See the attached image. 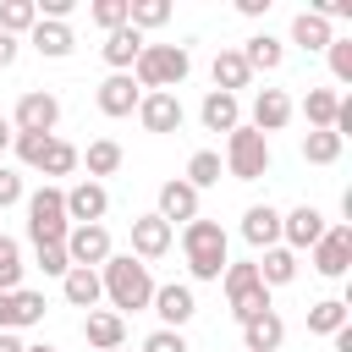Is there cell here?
<instances>
[{
    "label": "cell",
    "instance_id": "5bb4252c",
    "mask_svg": "<svg viewBox=\"0 0 352 352\" xmlns=\"http://www.w3.org/2000/svg\"><path fill=\"white\" fill-rule=\"evenodd\" d=\"M170 242H176V231L160 214H138L132 220V258H165Z\"/></svg>",
    "mask_w": 352,
    "mask_h": 352
},
{
    "label": "cell",
    "instance_id": "7c38bea8",
    "mask_svg": "<svg viewBox=\"0 0 352 352\" xmlns=\"http://www.w3.org/2000/svg\"><path fill=\"white\" fill-rule=\"evenodd\" d=\"M148 308L165 319V330H182V324L198 314V297H192V286L170 280V286H154V302H148Z\"/></svg>",
    "mask_w": 352,
    "mask_h": 352
},
{
    "label": "cell",
    "instance_id": "60d3db41",
    "mask_svg": "<svg viewBox=\"0 0 352 352\" xmlns=\"http://www.w3.org/2000/svg\"><path fill=\"white\" fill-rule=\"evenodd\" d=\"M44 143H50V138H38V132H16V138H11L16 160H22V165H33V170H38V160H44Z\"/></svg>",
    "mask_w": 352,
    "mask_h": 352
},
{
    "label": "cell",
    "instance_id": "f6af8a7d",
    "mask_svg": "<svg viewBox=\"0 0 352 352\" xmlns=\"http://www.w3.org/2000/svg\"><path fill=\"white\" fill-rule=\"evenodd\" d=\"M11 60H16V38H11V33H0V72H6Z\"/></svg>",
    "mask_w": 352,
    "mask_h": 352
},
{
    "label": "cell",
    "instance_id": "9a60e30c",
    "mask_svg": "<svg viewBox=\"0 0 352 352\" xmlns=\"http://www.w3.org/2000/svg\"><path fill=\"white\" fill-rule=\"evenodd\" d=\"M154 214H160V220L176 231V226L198 220V192H192V187L176 176V182H165V187H160V209H154Z\"/></svg>",
    "mask_w": 352,
    "mask_h": 352
},
{
    "label": "cell",
    "instance_id": "4dcf8cb0",
    "mask_svg": "<svg viewBox=\"0 0 352 352\" xmlns=\"http://www.w3.org/2000/svg\"><path fill=\"white\" fill-rule=\"evenodd\" d=\"M77 160H88V176H116L121 170V143L116 138H94L88 154H77Z\"/></svg>",
    "mask_w": 352,
    "mask_h": 352
},
{
    "label": "cell",
    "instance_id": "cb8c5ba5",
    "mask_svg": "<svg viewBox=\"0 0 352 352\" xmlns=\"http://www.w3.org/2000/svg\"><path fill=\"white\" fill-rule=\"evenodd\" d=\"M209 77H214V94H236V88H248V82H253V72H248L242 50H220V55H214V66H209Z\"/></svg>",
    "mask_w": 352,
    "mask_h": 352
},
{
    "label": "cell",
    "instance_id": "603a6c76",
    "mask_svg": "<svg viewBox=\"0 0 352 352\" xmlns=\"http://www.w3.org/2000/svg\"><path fill=\"white\" fill-rule=\"evenodd\" d=\"M104 60L116 66V72H132L138 66V55H143V33L138 28H116V33H104Z\"/></svg>",
    "mask_w": 352,
    "mask_h": 352
},
{
    "label": "cell",
    "instance_id": "e575fe53",
    "mask_svg": "<svg viewBox=\"0 0 352 352\" xmlns=\"http://www.w3.org/2000/svg\"><path fill=\"white\" fill-rule=\"evenodd\" d=\"M33 28H38V6L33 0H6L0 6V33L16 38V33H33Z\"/></svg>",
    "mask_w": 352,
    "mask_h": 352
},
{
    "label": "cell",
    "instance_id": "9c48e42d",
    "mask_svg": "<svg viewBox=\"0 0 352 352\" xmlns=\"http://www.w3.org/2000/svg\"><path fill=\"white\" fill-rule=\"evenodd\" d=\"M60 248H66L72 270H99V264H104V258L116 253V248H110V231H104V226H72Z\"/></svg>",
    "mask_w": 352,
    "mask_h": 352
},
{
    "label": "cell",
    "instance_id": "d6a6232c",
    "mask_svg": "<svg viewBox=\"0 0 352 352\" xmlns=\"http://www.w3.org/2000/svg\"><path fill=\"white\" fill-rule=\"evenodd\" d=\"M170 22V0H126V28H165Z\"/></svg>",
    "mask_w": 352,
    "mask_h": 352
},
{
    "label": "cell",
    "instance_id": "4fadbf2b",
    "mask_svg": "<svg viewBox=\"0 0 352 352\" xmlns=\"http://www.w3.org/2000/svg\"><path fill=\"white\" fill-rule=\"evenodd\" d=\"M104 209H110V192H104L99 182H77V187L66 192V220H72V226H99Z\"/></svg>",
    "mask_w": 352,
    "mask_h": 352
},
{
    "label": "cell",
    "instance_id": "d6986e66",
    "mask_svg": "<svg viewBox=\"0 0 352 352\" xmlns=\"http://www.w3.org/2000/svg\"><path fill=\"white\" fill-rule=\"evenodd\" d=\"M82 341H88V346H99V352H116V346L126 341V319H121V314H110V308H94V314L82 319Z\"/></svg>",
    "mask_w": 352,
    "mask_h": 352
},
{
    "label": "cell",
    "instance_id": "ffe728a7",
    "mask_svg": "<svg viewBox=\"0 0 352 352\" xmlns=\"http://www.w3.org/2000/svg\"><path fill=\"white\" fill-rule=\"evenodd\" d=\"M198 121L209 126V132H236L242 126V104H236V94H204V104H198Z\"/></svg>",
    "mask_w": 352,
    "mask_h": 352
},
{
    "label": "cell",
    "instance_id": "8992f818",
    "mask_svg": "<svg viewBox=\"0 0 352 352\" xmlns=\"http://www.w3.org/2000/svg\"><path fill=\"white\" fill-rule=\"evenodd\" d=\"M226 302H231V314L248 324V319H258V314H270V286L258 280V270L253 264H226Z\"/></svg>",
    "mask_w": 352,
    "mask_h": 352
},
{
    "label": "cell",
    "instance_id": "e0dca14e",
    "mask_svg": "<svg viewBox=\"0 0 352 352\" xmlns=\"http://www.w3.org/2000/svg\"><path fill=\"white\" fill-rule=\"evenodd\" d=\"M292 121V99H286V88H258L253 94V132H280Z\"/></svg>",
    "mask_w": 352,
    "mask_h": 352
},
{
    "label": "cell",
    "instance_id": "52a82bcc",
    "mask_svg": "<svg viewBox=\"0 0 352 352\" xmlns=\"http://www.w3.org/2000/svg\"><path fill=\"white\" fill-rule=\"evenodd\" d=\"M55 121H60V99L33 88L16 99V116H11V132H38V138H55Z\"/></svg>",
    "mask_w": 352,
    "mask_h": 352
},
{
    "label": "cell",
    "instance_id": "bcb514c9",
    "mask_svg": "<svg viewBox=\"0 0 352 352\" xmlns=\"http://www.w3.org/2000/svg\"><path fill=\"white\" fill-rule=\"evenodd\" d=\"M236 11H242V16H264V11H270V0H236Z\"/></svg>",
    "mask_w": 352,
    "mask_h": 352
},
{
    "label": "cell",
    "instance_id": "484cf974",
    "mask_svg": "<svg viewBox=\"0 0 352 352\" xmlns=\"http://www.w3.org/2000/svg\"><path fill=\"white\" fill-rule=\"evenodd\" d=\"M60 292H66V302L72 308H99V297H104V286H99V270H66L60 275Z\"/></svg>",
    "mask_w": 352,
    "mask_h": 352
},
{
    "label": "cell",
    "instance_id": "d4e9b609",
    "mask_svg": "<svg viewBox=\"0 0 352 352\" xmlns=\"http://www.w3.org/2000/svg\"><path fill=\"white\" fill-rule=\"evenodd\" d=\"M253 270H258V280L275 292V286H292L297 280V253L292 248H264V258H253Z\"/></svg>",
    "mask_w": 352,
    "mask_h": 352
},
{
    "label": "cell",
    "instance_id": "1f68e13d",
    "mask_svg": "<svg viewBox=\"0 0 352 352\" xmlns=\"http://www.w3.org/2000/svg\"><path fill=\"white\" fill-rule=\"evenodd\" d=\"M341 324H346V302L341 297H324V302L308 308V336H336Z\"/></svg>",
    "mask_w": 352,
    "mask_h": 352
},
{
    "label": "cell",
    "instance_id": "f546056e",
    "mask_svg": "<svg viewBox=\"0 0 352 352\" xmlns=\"http://www.w3.org/2000/svg\"><path fill=\"white\" fill-rule=\"evenodd\" d=\"M44 314H50L44 292H28V286H16V292H11V330H28V324H38Z\"/></svg>",
    "mask_w": 352,
    "mask_h": 352
},
{
    "label": "cell",
    "instance_id": "c3c4849f",
    "mask_svg": "<svg viewBox=\"0 0 352 352\" xmlns=\"http://www.w3.org/2000/svg\"><path fill=\"white\" fill-rule=\"evenodd\" d=\"M0 352H22V341H16V330H0Z\"/></svg>",
    "mask_w": 352,
    "mask_h": 352
},
{
    "label": "cell",
    "instance_id": "ab89813d",
    "mask_svg": "<svg viewBox=\"0 0 352 352\" xmlns=\"http://www.w3.org/2000/svg\"><path fill=\"white\" fill-rule=\"evenodd\" d=\"M330 77L336 82H352V38H330Z\"/></svg>",
    "mask_w": 352,
    "mask_h": 352
},
{
    "label": "cell",
    "instance_id": "8fae6325",
    "mask_svg": "<svg viewBox=\"0 0 352 352\" xmlns=\"http://www.w3.org/2000/svg\"><path fill=\"white\" fill-rule=\"evenodd\" d=\"M138 121H143V132H182V121H187V110H182V99L176 94H143L138 99Z\"/></svg>",
    "mask_w": 352,
    "mask_h": 352
},
{
    "label": "cell",
    "instance_id": "7dc6e473",
    "mask_svg": "<svg viewBox=\"0 0 352 352\" xmlns=\"http://www.w3.org/2000/svg\"><path fill=\"white\" fill-rule=\"evenodd\" d=\"M0 330H11V292H0Z\"/></svg>",
    "mask_w": 352,
    "mask_h": 352
},
{
    "label": "cell",
    "instance_id": "d590c367",
    "mask_svg": "<svg viewBox=\"0 0 352 352\" xmlns=\"http://www.w3.org/2000/svg\"><path fill=\"white\" fill-rule=\"evenodd\" d=\"M38 170H44V176H72V170H77V148H72L66 138H50V143H44Z\"/></svg>",
    "mask_w": 352,
    "mask_h": 352
},
{
    "label": "cell",
    "instance_id": "f1b7e54d",
    "mask_svg": "<svg viewBox=\"0 0 352 352\" xmlns=\"http://www.w3.org/2000/svg\"><path fill=\"white\" fill-rule=\"evenodd\" d=\"M336 104H341V94H336V88H308V99H302L308 132H330V121H336Z\"/></svg>",
    "mask_w": 352,
    "mask_h": 352
},
{
    "label": "cell",
    "instance_id": "7a4b0ae2",
    "mask_svg": "<svg viewBox=\"0 0 352 352\" xmlns=\"http://www.w3.org/2000/svg\"><path fill=\"white\" fill-rule=\"evenodd\" d=\"M187 72H192L187 44H143V55L132 66V82L148 88V94H170V88L187 82Z\"/></svg>",
    "mask_w": 352,
    "mask_h": 352
},
{
    "label": "cell",
    "instance_id": "816d5d0a",
    "mask_svg": "<svg viewBox=\"0 0 352 352\" xmlns=\"http://www.w3.org/2000/svg\"><path fill=\"white\" fill-rule=\"evenodd\" d=\"M116 352H126V346H116Z\"/></svg>",
    "mask_w": 352,
    "mask_h": 352
},
{
    "label": "cell",
    "instance_id": "6da1fadb",
    "mask_svg": "<svg viewBox=\"0 0 352 352\" xmlns=\"http://www.w3.org/2000/svg\"><path fill=\"white\" fill-rule=\"evenodd\" d=\"M99 286H104V297H110V314H138V308L154 302V275H148V264L132 258V253H110V258L99 264Z\"/></svg>",
    "mask_w": 352,
    "mask_h": 352
},
{
    "label": "cell",
    "instance_id": "681fc988",
    "mask_svg": "<svg viewBox=\"0 0 352 352\" xmlns=\"http://www.w3.org/2000/svg\"><path fill=\"white\" fill-rule=\"evenodd\" d=\"M11 138H16V132H11V116H0V154L11 148Z\"/></svg>",
    "mask_w": 352,
    "mask_h": 352
},
{
    "label": "cell",
    "instance_id": "836d02e7",
    "mask_svg": "<svg viewBox=\"0 0 352 352\" xmlns=\"http://www.w3.org/2000/svg\"><path fill=\"white\" fill-rule=\"evenodd\" d=\"M182 182H187L192 192L214 187V182H220V154H214V148H198V154L187 160V176H182Z\"/></svg>",
    "mask_w": 352,
    "mask_h": 352
},
{
    "label": "cell",
    "instance_id": "30bf717a",
    "mask_svg": "<svg viewBox=\"0 0 352 352\" xmlns=\"http://www.w3.org/2000/svg\"><path fill=\"white\" fill-rule=\"evenodd\" d=\"M319 236H324V214H319L314 204H297L292 214H280V248H292V253H308Z\"/></svg>",
    "mask_w": 352,
    "mask_h": 352
},
{
    "label": "cell",
    "instance_id": "3957f363",
    "mask_svg": "<svg viewBox=\"0 0 352 352\" xmlns=\"http://www.w3.org/2000/svg\"><path fill=\"white\" fill-rule=\"evenodd\" d=\"M182 253H187V270L192 280H220L226 275V231L220 220H187L182 226Z\"/></svg>",
    "mask_w": 352,
    "mask_h": 352
},
{
    "label": "cell",
    "instance_id": "b9f144b4",
    "mask_svg": "<svg viewBox=\"0 0 352 352\" xmlns=\"http://www.w3.org/2000/svg\"><path fill=\"white\" fill-rule=\"evenodd\" d=\"M143 352H192V346H187V336H182V330H165V324H160V330L143 341Z\"/></svg>",
    "mask_w": 352,
    "mask_h": 352
},
{
    "label": "cell",
    "instance_id": "44dd1931",
    "mask_svg": "<svg viewBox=\"0 0 352 352\" xmlns=\"http://www.w3.org/2000/svg\"><path fill=\"white\" fill-rule=\"evenodd\" d=\"M280 341H286V324H280L275 308L242 324V352H280Z\"/></svg>",
    "mask_w": 352,
    "mask_h": 352
},
{
    "label": "cell",
    "instance_id": "7bdbcfd3",
    "mask_svg": "<svg viewBox=\"0 0 352 352\" xmlns=\"http://www.w3.org/2000/svg\"><path fill=\"white\" fill-rule=\"evenodd\" d=\"M22 198H28V192H22V176L0 165V209H11V204H22Z\"/></svg>",
    "mask_w": 352,
    "mask_h": 352
},
{
    "label": "cell",
    "instance_id": "ee69618b",
    "mask_svg": "<svg viewBox=\"0 0 352 352\" xmlns=\"http://www.w3.org/2000/svg\"><path fill=\"white\" fill-rule=\"evenodd\" d=\"M38 270H44V275H66V270H72L66 248H38Z\"/></svg>",
    "mask_w": 352,
    "mask_h": 352
},
{
    "label": "cell",
    "instance_id": "8d00e7d4",
    "mask_svg": "<svg viewBox=\"0 0 352 352\" xmlns=\"http://www.w3.org/2000/svg\"><path fill=\"white\" fill-rule=\"evenodd\" d=\"M302 160L308 165H336L341 160V138L336 132H308L302 138Z\"/></svg>",
    "mask_w": 352,
    "mask_h": 352
},
{
    "label": "cell",
    "instance_id": "7402d4cb",
    "mask_svg": "<svg viewBox=\"0 0 352 352\" xmlns=\"http://www.w3.org/2000/svg\"><path fill=\"white\" fill-rule=\"evenodd\" d=\"M28 44H33L44 60H66V55L77 50V38H72V28H66V22H38V28L28 33Z\"/></svg>",
    "mask_w": 352,
    "mask_h": 352
},
{
    "label": "cell",
    "instance_id": "83f0119b",
    "mask_svg": "<svg viewBox=\"0 0 352 352\" xmlns=\"http://www.w3.org/2000/svg\"><path fill=\"white\" fill-rule=\"evenodd\" d=\"M242 60H248V72H275V66L286 60V50H280V38H270V33H253V38L242 44Z\"/></svg>",
    "mask_w": 352,
    "mask_h": 352
},
{
    "label": "cell",
    "instance_id": "277c9868",
    "mask_svg": "<svg viewBox=\"0 0 352 352\" xmlns=\"http://www.w3.org/2000/svg\"><path fill=\"white\" fill-rule=\"evenodd\" d=\"M22 204H28V236H33V248H60L66 231H72V220H66V192H60V187H38V192H28Z\"/></svg>",
    "mask_w": 352,
    "mask_h": 352
},
{
    "label": "cell",
    "instance_id": "4316f807",
    "mask_svg": "<svg viewBox=\"0 0 352 352\" xmlns=\"http://www.w3.org/2000/svg\"><path fill=\"white\" fill-rule=\"evenodd\" d=\"M330 38H336V33H330V22H324V16H314V11H297V16H292V44H302L308 55L330 50Z\"/></svg>",
    "mask_w": 352,
    "mask_h": 352
},
{
    "label": "cell",
    "instance_id": "ba28073f",
    "mask_svg": "<svg viewBox=\"0 0 352 352\" xmlns=\"http://www.w3.org/2000/svg\"><path fill=\"white\" fill-rule=\"evenodd\" d=\"M308 253H314V270H319L324 280H341V275L352 270V226H324V236H319Z\"/></svg>",
    "mask_w": 352,
    "mask_h": 352
},
{
    "label": "cell",
    "instance_id": "74e56055",
    "mask_svg": "<svg viewBox=\"0 0 352 352\" xmlns=\"http://www.w3.org/2000/svg\"><path fill=\"white\" fill-rule=\"evenodd\" d=\"M22 270H28V264H22V248L0 231V292H16V286H22Z\"/></svg>",
    "mask_w": 352,
    "mask_h": 352
},
{
    "label": "cell",
    "instance_id": "ac0fdd59",
    "mask_svg": "<svg viewBox=\"0 0 352 352\" xmlns=\"http://www.w3.org/2000/svg\"><path fill=\"white\" fill-rule=\"evenodd\" d=\"M242 242L248 248H280V209H270V204H253L248 214H242Z\"/></svg>",
    "mask_w": 352,
    "mask_h": 352
},
{
    "label": "cell",
    "instance_id": "f35d334b",
    "mask_svg": "<svg viewBox=\"0 0 352 352\" xmlns=\"http://www.w3.org/2000/svg\"><path fill=\"white\" fill-rule=\"evenodd\" d=\"M88 16H94L104 33H116V28H126V0H94Z\"/></svg>",
    "mask_w": 352,
    "mask_h": 352
},
{
    "label": "cell",
    "instance_id": "2e32d148",
    "mask_svg": "<svg viewBox=\"0 0 352 352\" xmlns=\"http://www.w3.org/2000/svg\"><path fill=\"white\" fill-rule=\"evenodd\" d=\"M138 99H143V88L132 82V72H110V77L99 82V110H104V116H132Z\"/></svg>",
    "mask_w": 352,
    "mask_h": 352
},
{
    "label": "cell",
    "instance_id": "f907efd6",
    "mask_svg": "<svg viewBox=\"0 0 352 352\" xmlns=\"http://www.w3.org/2000/svg\"><path fill=\"white\" fill-rule=\"evenodd\" d=\"M22 352H55V346H22Z\"/></svg>",
    "mask_w": 352,
    "mask_h": 352
},
{
    "label": "cell",
    "instance_id": "5b68a950",
    "mask_svg": "<svg viewBox=\"0 0 352 352\" xmlns=\"http://www.w3.org/2000/svg\"><path fill=\"white\" fill-rule=\"evenodd\" d=\"M226 170H231L236 182H258V176L270 170V138L253 132V126L226 132Z\"/></svg>",
    "mask_w": 352,
    "mask_h": 352
}]
</instances>
